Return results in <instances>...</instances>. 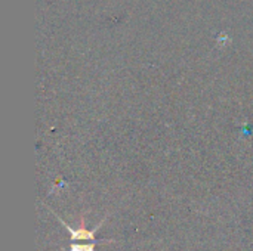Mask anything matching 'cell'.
Here are the masks:
<instances>
[{"label": "cell", "mask_w": 253, "mask_h": 251, "mask_svg": "<svg viewBox=\"0 0 253 251\" xmlns=\"http://www.w3.org/2000/svg\"><path fill=\"white\" fill-rule=\"evenodd\" d=\"M50 210V209H49ZM52 212V210H50ZM53 213V212H52ZM55 215V213H53ZM55 217L58 219V222L61 223V225H64L65 226V229L68 231V234H70V238L71 240H74V241H77V240H89V241H92V243H96V244H102V243H116L114 240H105V238H101V240H98L96 237H95V234H96V231L102 226V223H104V220L98 225V226H95L93 229H90V231H87L86 228H84V220L82 219V222H80V228L79 229H74V228H71L65 220H62L58 215H55Z\"/></svg>", "instance_id": "obj_1"}, {"label": "cell", "mask_w": 253, "mask_h": 251, "mask_svg": "<svg viewBox=\"0 0 253 251\" xmlns=\"http://www.w3.org/2000/svg\"><path fill=\"white\" fill-rule=\"evenodd\" d=\"M95 246H96V243H93V244H73L68 251H95Z\"/></svg>", "instance_id": "obj_2"}]
</instances>
